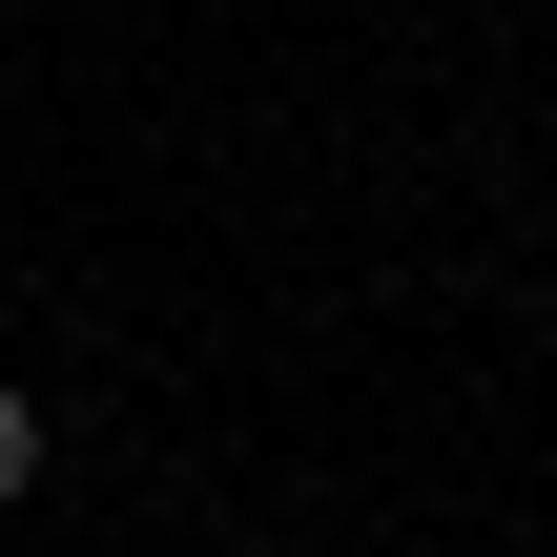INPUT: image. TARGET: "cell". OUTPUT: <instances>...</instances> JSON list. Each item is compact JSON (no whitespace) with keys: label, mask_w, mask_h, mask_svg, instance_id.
Listing matches in <instances>:
<instances>
[{"label":"cell","mask_w":557,"mask_h":557,"mask_svg":"<svg viewBox=\"0 0 557 557\" xmlns=\"http://www.w3.org/2000/svg\"><path fill=\"white\" fill-rule=\"evenodd\" d=\"M0 496H41V393H0Z\"/></svg>","instance_id":"6da1fadb"}]
</instances>
